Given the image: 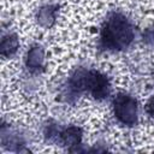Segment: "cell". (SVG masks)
<instances>
[{"label": "cell", "mask_w": 154, "mask_h": 154, "mask_svg": "<svg viewBox=\"0 0 154 154\" xmlns=\"http://www.w3.org/2000/svg\"><path fill=\"white\" fill-rule=\"evenodd\" d=\"M134 26L129 19L120 14H111L101 29V46L109 51H120L130 46L134 40Z\"/></svg>", "instance_id": "1"}, {"label": "cell", "mask_w": 154, "mask_h": 154, "mask_svg": "<svg viewBox=\"0 0 154 154\" xmlns=\"http://www.w3.org/2000/svg\"><path fill=\"white\" fill-rule=\"evenodd\" d=\"M70 85L73 91L87 90L96 100H102L109 94L108 78L95 70H79L70 79Z\"/></svg>", "instance_id": "2"}, {"label": "cell", "mask_w": 154, "mask_h": 154, "mask_svg": "<svg viewBox=\"0 0 154 154\" xmlns=\"http://www.w3.org/2000/svg\"><path fill=\"white\" fill-rule=\"evenodd\" d=\"M137 101L128 94H118L113 100V112L116 118L124 125H134L137 120Z\"/></svg>", "instance_id": "3"}, {"label": "cell", "mask_w": 154, "mask_h": 154, "mask_svg": "<svg viewBox=\"0 0 154 154\" xmlns=\"http://www.w3.org/2000/svg\"><path fill=\"white\" fill-rule=\"evenodd\" d=\"M43 49L40 46H32L26 54V59H25V64L26 67L31 71V72H37L43 64Z\"/></svg>", "instance_id": "4"}, {"label": "cell", "mask_w": 154, "mask_h": 154, "mask_svg": "<svg viewBox=\"0 0 154 154\" xmlns=\"http://www.w3.org/2000/svg\"><path fill=\"white\" fill-rule=\"evenodd\" d=\"M59 137L65 146H78L82 140V131L77 126H69L59 134Z\"/></svg>", "instance_id": "5"}, {"label": "cell", "mask_w": 154, "mask_h": 154, "mask_svg": "<svg viewBox=\"0 0 154 154\" xmlns=\"http://www.w3.org/2000/svg\"><path fill=\"white\" fill-rule=\"evenodd\" d=\"M19 47V41L17 35L14 34H7L2 37L1 45H0V51L2 57H11L13 55Z\"/></svg>", "instance_id": "6"}, {"label": "cell", "mask_w": 154, "mask_h": 154, "mask_svg": "<svg viewBox=\"0 0 154 154\" xmlns=\"http://www.w3.org/2000/svg\"><path fill=\"white\" fill-rule=\"evenodd\" d=\"M55 11H57V6L53 5H47L40 8L37 14V19L40 24L43 26H51L55 19Z\"/></svg>", "instance_id": "7"}, {"label": "cell", "mask_w": 154, "mask_h": 154, "mask_svg": "<svg viewBox=\"0 0 154 154\" xmlns=\"http://www.w3.org/2000/svg\"><path fill=\"white\" fill-rule=\"evenodd\" d=\"M146 111L149 116L154 117V96H152L149 99V101L147 102V106H146Z\"/></svg>", "instance_id": "8"}]
</instances>
